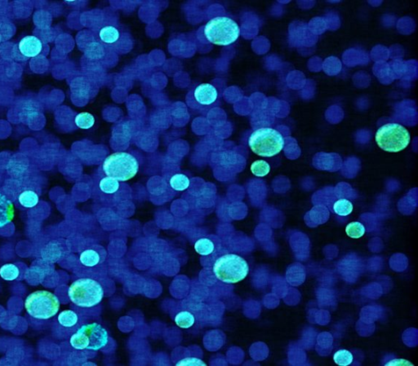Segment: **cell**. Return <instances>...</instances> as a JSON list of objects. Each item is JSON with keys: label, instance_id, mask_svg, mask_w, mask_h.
Masks as SVG:
<instances>
[{"label": "cell", "instance_id": "obj_1", "mask_svg": "<svg viewBox=\"0 0 418 366\" xmlns=\"http://www.w3.org/2000/svg\"><path fill=\"white\" fill-rule=\"evenodd\" d=\"M68 296L77 307L91 308L102 301L104 290L102 285L96 280L80 278L70 285L68 289Z\"/></svg>", "mask_w": 418, "mask_h": 366}, {"label": "cell", "instance_id": "obj_2", "mask_svg": "<svg viewBox=\"0 0 418 366\" xmlns=\"http://www.w3.org/2000/svg\"><path fill=\"white\" fill-rule=\"evenodd\" d=\"M108 341L109 334L107 329L96 322L82 325L70 338L72 347L79 351H99L107 346Z\"/></svg>", "mask_w": 418, "mask_h": 366}, {"label": "cell", "instance_id": "obj_3", "mask_svg": "<svg viewBox=\"0 0 418 366\" xmlns=\"http://www.w3.org/2000/svg\"><path fill=\"white\" fill-rule=\"evenodd\" d=\"M214 273L219 281L226 284H235L243 281L249 273L248 262L240 255L227 254L216 260Z\"/></svg>", "mask_w": 418, "mask_h": 366}, {"label": "cell", "instance_id": "obj_4", "mask_svg": "<svg viewBox=\"0 0 418 366\" xmlns=\"http://www.w3.org/2000/svg\"><path fill=\"white\" fill-rule=\"evenodd\" d=\"M207 41L218 46H228L239 39L240 29L239 25L227 17H217L207 22L203 29Z\"/></svg>", "mask_w": 418, "mask_h": 366}, {"label": "cell", "instance_id": "obj_5", "mask_svg": "<svg viewBox=\"0 0 418 366\" xmlns=\"http://www.w3.org/2000/svg\"><path fill=\"white\" fill-rule=\"evenodd\" d=\"M248 144L253 153L261 157H270L283 150L284 139L275 129H257L248 139Z\"/></svg>", "mask_w": 418, "mask_h": 366}, {"label": "cell", "instance_id": "obj_6", "mask_svg": "<svg viewBox=\"0 0 418 366\" xmlns=\"http://www.w3.org/2000/svg\"><path fill=\"white\" fill-rule=\"evenodd\" d=\"M27 313L36 320H48L57 315L60 301L54 294L47 290H37L29 294L24 303Z\"/></svg>", "mask_w": 418, "mask_h": 366}, {"label": "cell", "instance_id": "obj_7", "mask_svg": "<svg viewBox=\"0 0 418 366\" xmlns=\"http://www.w3.org/2000/svg\"><path fill=\"white\" fill-rule=\"evenodd\" d=\"M102 169L107 176L125 182L136 176L139 170V162L131 153L116 152L106 158Z\"/></svg>", "mask_w": 418, "mask_h": 366}, {"label": "cell", "instance_id": "obj_8", "mask_svg": "<svg viewBox=\"0 0 418 366\" xmlns=\"http://www.w3.org/2000/svg\"><path fill=\"white\" fill-rule=\"evenodd\" d=\"M376 142L384 151L398 153L409 144L410 134L402 125L386 123L377 130Z\"/></svg>", "mask_w": 418, "mask_h": 366}, {"label": "cell", "instance_id": "obj_9", "mask_svg": "<svg viewBox=\"0 0 418 366\" xmlns=\"http://www.w3.org/2000/svg\"><path fill=\"white\" fill-rule=\"evenodd\" d=\"M219 92L211 83H201L189 92L187 99L189 106L194 109H204L214 105L218 100Z\"/></svg>", "mask_w": 418, "mask_h": 366}, {"label": "cell", "instance_id": "obj_10", "mask_svg": "<svg viewBox=\"0 0 418 366\" xmlns=\"http://www.w3.org/2000/svg\"><path fill=\"white\" fill-rule=\"evenodd\" d=\"M103 249H97L92 247L86 249L79 255V262L85 268H92L101 264L106 258V254L103 255Z\"/></svg>", "mask_w": 418, "mask_h": 366}, {"label": "cell", "instance_id": "obj_11", "mask_svg": "<svg viewBox=\"0 0 418 366\" xmlns=\"http://www.w3.org/2000/svg\"><path fill=\"white\" fill-rule=\"evenodd\" d=\"M43 45L35 36H26L19 43V50L25 57H35L41 53Z\"/></svg>", "mask_w": 418, "mask_h": 366}, {"label": "cell", "instance_id": "obj_12", "mask_svg": "<svg viewBox=\"0 0 418 366\" xmlns=\"http://www.w3.org/2000/svg\"><path fill=\"white\" fill-rule=\"evenodd\" d=\"M65 249L61 242H49L42 251V257L48 263H54L63 257Z\"/></svg>", "mask_w": 418, "mask_h": 366}, {"label": "cell", "instance_id": "obj_13", "mask_svg": "<svg viewBox=\"0 0 418 366\" xmlns=\"http://www.w3.org/2000/svg\"><path fill=\"white\" fill-rule=\"evenodd\" d=\"M14 218V207L11 201L0 194V228L9 225Z\"/></svg>", "mask_w": 418, "mask_h": 366}, {"label": "cell", "instance_id": "obj_14", "mask_svg": "<svg viewBox=\"0 0 418 366\" xmlns=\"http://www.w3.org/2000/svg\"><path fill=\"white\" fill-rule=\"evenodd\" d=\"M121 37V32L115 26H106L99 31V38L103 44L112 46L119 43Z\"/></svg>", "mask_w": 418, "mask_h": 366}, {"label": "cell", "instance_id": "obj_15", "mask_svg": "<svg viewBox=\"0 0 418 366\" xmlns=\"http://www.w3.org/2000/svg\"><path fill=\"white\" fill-rule=\"evenodd\" d=\"M79 316L73 310H64L57 316L58 325L65 329H71L78 325Z\"/></svg>", "mask_w": 418, "mask_h": 366}, {"label": "cell", "instance_id": "obj_16", "mask_svg": "<svg viewBox=\"0 0 418 366\" xmlns=\"http://www.w3.org/2000/svg\"><path fill=\"white\" fill-rule=\"evenodd\" d=\"M194 250L198 255L207 256L214 253L215 251V244L209 238H200L195 242Z\"/></svg>", "mask_w": 418, "mask_h": 366}, {"label": "cell", "instance_id": "obj_17", "mask_svg": "<svg viewBox=\"0 0 418 366\" xmlns=\"http://www.w3.org/2000/svg\"><path fill=\"white\" fill-rule=\"evenodd\" d=\"M169 184L172 190L177 192H182L189 187L190 181L189 177L185 174H176L170 179Z\"/></svg>", "mask_w": 418, "mask_h": 366}, {"label": "cell", "instance_id": "obj_18", "mask_svg": "<svg viewBox=\"0 0 418 366\" xmlns=\"http://www.w3.org/2000/svg\"><path fill=\"white\" fill-rule=\"evenodd\" d=\"M175 323L181 329H189L194 325L195 318L191 312L182 311L176 314V316H175Z\"/></svg>", "mask_w": 418, "mask_h": 366}, {"label": "cell", "instance_id": "obj_19", "mask_svg": "<svg viewBox=\"0 0 418 366\" xmlns=\"http://www.w3.org/2000/svg\"><path fill=\"white\" fill-rule=\"evenodd\" d=\"M19 203L26 208H33L39 203V196L32 190H26L20 194L18 198Z\"/></svg>", "mask_w": 418, "mask_h": 366}, {"label": "cell", "instance_id": "obj_20", "mask_svg": "<svg viewBox=\"0 0 418 366\" xmlns=\"http://www.w3.org/2000/svg\"><path fill=\"white\" fill-rule=\"evenodd\" d=\"M19 276L20 269L16 264H7L0 268V277L5 281H15Z\"/></svg>", "mask_w": 418, "mask_h": 366}, {"label": "cell", "instance_id": "obj_21", "mask_svg": "<svg viewBox=\"0 0 418 366\" xmlns=\"http://www.w3.org/2000/svg\"><path fill=\"white\" fill-rule=\"evenodd\" d=\"M99 188H100V191L104 194H114L120 190V183L117 179L111 178V177H104L100 179Z\"/></svg>", "mask_w": 418, "mask_h": 366}, {"label": "cell", "instance_id": "obj_22", "mask_svg": "<svg viewBox=\"0 0 418 366\" xmlns=\"http://www.w3.org/2000/svg\"><path fill=\"white\" fill-rule=\"evenodd\" d=\"M74 122L78 128L87 130L93 127V125L95 124V118L91 113L83 112V113H78V115L75 117Z\"/></svg>", "mask_w": 418, "mask_h": 366}, {"label": "cell", "instance_id": "obj_23", "mask_svg": "<svg viewBox=\"0 0 418 366\" xmlns=\"http://www.w3.org/2000/svg\"><path fill=\"white\" fill-rule=\"evenodd\" d=\"M333 211L340 216H347L352 212L353 204L346 199H340L333 205Z\"/></svg>", "mask_w": 418, "mask_h": 366}, {"label": "cell", "instance_id": "obj_24", "mask_svg": "<svg viewBox=\"0 0 418 366\" xmlns=\"http://www.w3.org/2000/svg\"><path fill=\"white\" fill-rule=\"evenodd\" d=\"M86 56L91 60H100L106 54L104 46L99 43H91L89 46L87 47Z\"/></svg>", "mask_w": 418, "mask_h": 366}, {"label": "cell", "instance_id": "obj_25", "mask_svg": "<svg viewBox=\"0 0 418 366\" xmlns=\"http://www.w3.org/2000/svg\"><path fill=\"white\" fill-rule=\"evenodd\" d=\"M251 171L255 176L264 177L270 173V166L264 160H257L251 165Z\"/></svg>", "mask_w": 418, "mask_h": 366}, {"label": "cell", "instance_id": "obj_26", "mask_svg": "<svg viewBox=\"0 0 418 366\" xmlns=\"http://www.w3.org/2000/svg\"><path fill=\"white\" fill-rule=\"evenodd\" d=\"M346 233L351 238H360L365 233V228L361 223H350L346 228Z\"/></svg>", "mask_w": 418, "mask_h": 366}, {"label": "cell", "instance_id": "obj_27", "mask_svg": "<svg viewBox=\"0 0 418 366\" xmlns=\"http://www.w3.org/2000/svg\"><path fill=\"white\" fill-rule=\"evenodd\" d=\"M333 359L338 365L346 366L352 363L354 357L351 351L347 350H339L334 354Z\"/></svg>", "mask_w": 418, "mask_h": 366}, {"label": "cell", "instance_id": "obj_28", "mask_svg": "<svg viewBox=\"0 0 418 366\" xmlns=\"http://www.w3.org/2000/svg\"><path fill=\"white\" fill-rule=\"evenodd\" d=\"M176 365L206 366L207 364L202 359H199V358L186 357L180 359L176 363Z\"/></svg>", "mask_w": 418, "mask_h": 366}, {"label": "cell", "instance_id": "obj_29", "mask_svg": "<svg viewBox=\"0 0 418 366\" xmlns=\"http://www.w3.org/2000/svg\"><path fill=\"white\" fill-rule=\"evenodd\" d=\"M386 365H391V364H398V365H404V364H408V365H412L410 362L404 360V359H394V361H390L386 363Z\"/></svg>", "mask_w": 418, "mask_h": 366}]
</instances>
